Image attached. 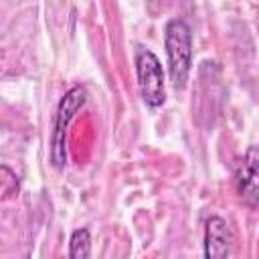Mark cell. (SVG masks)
Masks as SVG:
<instances>
[{
    "label": "cell",
    "instance_id": "cell-3",
    "mask_svg": "<svg viewBox=\"0 0 259 259\" xmlns=\"http://www.w3.org/2000/svg\"><path fill=\"white\" fill-rule=\"evenodd\" d=\"M134 63H136V77L144 103L152 109L162 107L166 101V87H164V71L160 59L156 57L154 51L146 47H138Z\"/></svg>",
    "mask_w": 259,
    "mask_h": 259
},
{
    "label": "cell",
    "instance_id": "cell-2",
    "mask_svg": "<svg viewBox=\"0 0 259 259\" xmlns=\"http://www.w3.org/2000/svg\"><path fill=\"white\" fill-rule=\"evenodd\" d=\"M85 101H87V89L75 85L61 97L57 105L53 134H51V162L59 170L67 164V127L75 117V113L85 105Z\"/></svg>",
    "mask_w": 259,
    "mask_h": 259
},
{
    "label": "cell",
    "instance_id": "cell-4",
    "mask_svg": "<svg viewBox=\"0 0 259 259\" xmlns=\"http://www.w3.org/2000/svg\"><path fill=\"white\" fill-rule=\"evenodd\" d=\"M235 190L247 206L255 208L259 204V146H249L237 162Z\"/></svg>",
    "mask_w": 259,
    "mask_h": 259
},
{
    "label": "cell",
    "instance_id": "cell-6",
    "mask_svg": "<svg viewBox=\"0 0 259 259\" xmlns=\"http://www.w3.org/2000/svg\"><path fill=\"white\" fill-rule=\"evenodd\" d=\"M91 235L87 229H75L69 237V259H89Z\"/></svg>",
    "mask_w": 259,
    "mask_h": 259
},
{
    "label": "cell",
    "instance_id": "cell-5",
    "mask_svg": "<svg viewBox=\"0 0 259 259\" xmlns=\"http://www.w3.org/2000/svg\"><path fill=\"white\" fill-rule=\"evenodd\" d=\"M204 259H231V231L223 217L212 214L204 223Z\"/></svg>",
    "mask_w": 259,
    "mask_h": 259
},
{
    "label": "cell",
    "instance_id": "cell-1",
    "mask_svg": "<svg viewBox=\"0 0 259 259\" xmlns=\"http://www.w3.org/2000/svg\"><path fill=\"white\" fill-rule=\"evenodd\" d=\"M164 47L170 83L182 89L192 69V30L184 18H170L164 26Z\"/></svg>",
    "mask_w": 259,
    "mask_h": 259
}]
</instances>
